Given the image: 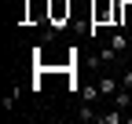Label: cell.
I'll return each mask as SVG.
<instances>
[{"label": "cell", "mask_w": 132, "mask_h": 124, "mask_svg": "<svg viewBox=\"0 0 132 124\" xmlns=\"http://www.w3.org/2000/svg\"><path fill=\"white\" fill-rule=\"evenodd\" d=\"M77 117H81V120H99V110H92V102H85V106L77 110Z\"/></svg>", "instance_id": "obj_5"}, {"label": "cell", "mask_w": 132, "mask_h": 124, "mask_svg": "<svg viewBox=\"0 0 132 124\" xmlns=\"http://www.w3.org/2000/svg\"><path fill=\"white\" fill-rule=\"evenodd\" d=\"M110 48L118 51V55L128 48V33H125V29H114V37H110Z\"/></svg>", "instance_id": "obj_1"}, {"label": "cell", "mask_w": 132, "mask_h": 124, "mask_svg": "<svg viewBox=\"0 0 132 124\" xmlns=\"http://www.w3.org/2000/svg\"><path fill=\"white\" fill-rule=\"evenodd\" d=\"M118 88H121V80H114V77H99V91H103V95H114Z\"/></svg>", "instance_id": "obj_3"}, {"label": "cell", "mask_w": 132, "mask_h": 124, "mask_svg": "<svg viewBox=\"0 0 132 124\" xmlns=\"http://www.w3.org/2000/svg\"><path fill=\"white\" fill-rule=\"evenodd\" d=\"M62 15H70V4H66V0H52V18L59 22Z\"/></svg>", "instance_id": "obj_4"}, {"label": "cell", "mask_w": 132, "mask_h": 124, "mask_svg": "<svg viewBox=\"0 0 132 124\" xmlns=\"http://www.w3.org/2000/svg\"><path fill=\"white\" fill-rule=\"evenodd\" d=\"M114 102H118L121 110H128V106H132V88H118V91H114Z\"/></svg>", "instance_id": "obj_2"}, {"label": "cell", "mask_w": 132, "mask_h": 124, "mask_svg": "<svg viewBox=\"0 0 132 124\" xmlns=\"http://www.w3.org/2000/svg\"><path fill=\"white\" fill-rule=\"evenodd\" d=\"M99 120H103V124H118V120H121V113H99Z\"/></svg>", "instance_id": "obj_7"}, {"label": "cell", "mask_w": 132, "mask_h": 124, "mask_svg": "<svg viewBox=\"0 0 132 124\" xmlns=\"http://www.w3.org/2000/svg\"><path fill=\"white\" fill-rule=\"evenodd\" d=\"M95 95H103V91H99V84H88V88H81V99H85V102H95Z\"/></svg>", "instance_id": "obj_6"}, {"label": "cell", "mask_w": 132, "mask_h": 124, "mask_svg": "<svg viewBox=\"0 0 132 124\" xmlns=\"http://www.w3.org/2000/svg\"><path fill=\"white\" fill-rule=\"evenodd\" d=\"M121 84H125V88H132V66L125 69V77H121Z\"/></svg>", "instance_id": "obj_8"}]
</instances>
